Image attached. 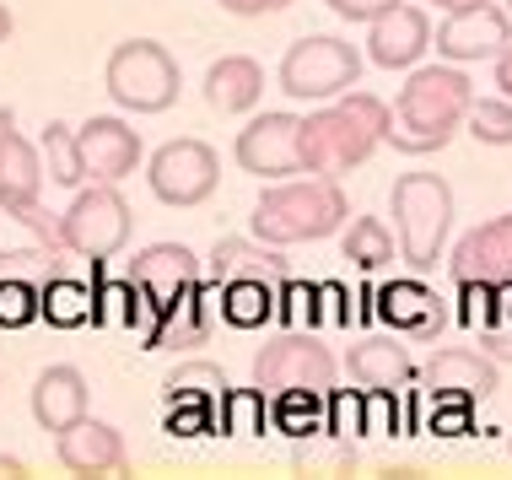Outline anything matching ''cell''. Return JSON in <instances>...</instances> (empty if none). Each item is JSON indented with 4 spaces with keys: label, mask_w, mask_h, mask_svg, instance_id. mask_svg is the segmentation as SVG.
I'll return each instance as SVG.
<instances>
[{
    "label": "cell",
    "mask_w": 512,
    "mask_h": 480,
    "mask_svg": "<svg viewBox=\"0 0 512 480\" xmlns=\"http://www.w3.org/2000/svg\"><path fill=\"white\" fill-rule=\"evenodd\" d=\"M345 373H351L362 389H378V394H399L405 383H415V362L410 351L389 335H367L345 351Z\"/></svg>",
    "instance_id": "603a6c76"
},
{
    "label": "cell",
    "mask_w": 512,
    "mask_h": 480,
    "mask_svg": "<svg viewBox=\"0 0 512 480\" xmlns=\"http://www.w3.org/2000/svg\"><path fill=\"white\" fill-rule=\"evenodd\" d=\"M507 6H512V0H507ZM507 17H512V11H507Z\"/></svg>",
    "instance_id": "ab89813d"
},
{
    "label": "cell",
    "mask_w": 512,
    "mask_h": 480,
    "mask_svg": "<svg viewBox=\"0 0 512 480\" xmlns=\"http://www.w3.org/2000/svg\"><path fill=\"white\" fill-rule=\"evenodd\" d=\"M389 103L372 92H340L318 114L302 119V173L313 178H340L383 146Z\"/></svg>",
    "instance_id": "7a4b0ae2"
},
{
    "label": "cell",
    "mask_w": 512,
    "mask_h": 480,
    "mask_svg": "<svg viewBox=\"0 0 512 480\" xmlns=\"http://www.w3.org/2000/svg\"><path fill=\"white\" fill-rule=\"evenodd\" d=\"M372 303H378V319H383V324H394V335L437 340L442 329H448V308H442V297H437L421 276L378 286V297H372Z\"/></svg>",
    "instance_id": "d6986e66"
},
{
    "label": "cell",
    "mask_w": 512,
    "mask_h": 480,
    "mask_svg": "<svg viewBox=\"0 0 512 480\" xmlns=\"http://www.w3.org/2000/svg\"><path fill=\"white\" fill-rule=\"evenodd\" d=\"M464 130L480 146H512V98H469Z\"/></svg>",
    "instance_id": "f546056e"
},
{
    "label": "cell",
    "mask_w": 512,
    "mask_h": 480,
    "mask_svg": "<svg viewBox=\"0 0 512 480\" xmlns=\"http://www.w3.org/2000/svg\"><path fill=\"white\" fill-rule=\"evenodd\" d=\"M469 98H475V87H469V76L459 65H415L410 81L399 87V103L389 108L383 141L405 157L442 152L459 135Z\"/></svg>",
    "instance_id": "6da1fadb"
},
{
    "label": "cell",
    "mask_w": 512,
    "mask_h": 480,
    "mask_svg": "<svg viewBox=\"0 0 512 480\" xmlns=\"http://www.w3.org/2000/svg\"><path fill=\"white\" fill-rule=\"evenodd\" d=\"M232 383L221 373L216 362H178L168 378H162V394H168V405H221V394H227Z\"/></svg>",
    "instance_id": "d4e9b609"
},
{
    "label": "cell",
    "mask_w": 512,
    "mask_h": 480,
    "mask_svg": "<svg viewBox=\"0 0 512 480\" xmlns=\"http://www.w3.org/2000/svg\"><path fill=\"white\" fill-rule=\"evenodd\" d=\"M124 281L135 286V297L157 313L162 303H173L178 292H189L195 281H205L195 249H184V243H151L130 259V270H124Z\"/></svg>",
    "instance_id": "9a60e30c"
},
{
    "label": "cell",
    "mask_w": 512,
    "mask_h": 480,
    "mask_svg": "<svg viewBox=\"0 0 512 480\" xmlns=\"http://www.w3.org/2000/svg\"><path fill=\"white\" fill-rule=\"evenodd\" d=\"M286 98L297 103H329L340 92H351L362 81V54L356 44H345L335 33H308L281 54V71H275Z\"/></svg>",
    "instance_id": "52a82bcc"
},
{
    "label": "cell",
    "mask_w": 512,
    "mask_h": 480,
    "mask_svg": "<svg viewBox=\"0 0 512 480\" xmlns=\"http://www.w3.org/2000/svg\"><path fill=\"white\" fill-rule=\"evenodd\" d=\"M38 281H0V329H22L38 319Z\"/></svg>",
    "instance_id": "4dcf8cb0"
},
{
    "label": "cell",
    "mask_w": 512,
    "mask_h": 480,
    "mask_svg": "<svg viewBox=\"0 0 512 480\" xmlns=\"http://www.w3.org/2000/svg\"><path fill=\"white\" fill-rule=\"evenodd\" d=\"M211 286L195 281L189 292H178L173 303H162L146 324V346L151 351H178V346H205L216 329V303H205Z\"/></svg>",
    "instance_id": "ffe728a7"
},
{
    "label": "cell",
    "mask_w": 512,
    "mask_h": 480,
    "mask_svg": "<svg viewBox=\"0 0 512 480\" xmlns=\"http://www.w3.org/2000/svg\"><path fill=\"white\" fill-rule=\"evenodd\" d=\"M232 157H238L243 173L254 178H297L302 173V119L297 114H259L248 119L232 141Z\"/></svg>",
    "instance_id": "8fae6325"
},
{
    "label": "cell",
    "mask_w": 512,
    "mask_h": 480,
    "mask_svg": "<svg viewBox=\"0 0 512 480\" xmlns=\"http://www.w3.org/2000/svg\"><path fill=\"white\" fill-rule=\"evenodd\" d=\"M103 87L124 114H168L184 87V71L157 38H124L103 65Z\"/></svg>",
    "instance_id": "5b68a950"
},
{
    "label": "cell",
    "mask_w": 512,
    "mask_h": 480,
    "mask_svg": "<svg viewBox=\"0 0 512 480\" xmlns=\"http://www.w3.org/2000/svg\"><path fill=\"white\" fill-rule=\"evenodd\" d=\"M340 254L356 270H383V265H394V232L383 227V216H356L340 238Z\"/></svg>",
    "instance_id": "4316f807"
},
{
    "label": "cell",
    "mask_w": 512,
    "mask_h": 480,
    "mask_svg": "<svg viewBox=\"0 0 512 480\" xmlns=\"http://www.w3.org/2000/svg\"><path fill=\"white\" fill-rule=\"evenodd\" d=\"M340 378V362L335 351L324 346L318 335H297V329H286V335H270L265 346L254 351V389L265 394H286V389H313V394H329Z\"/></svg>",
    "instance_id": "9c48e42d"
},
{
    "label": "cell",
    "mask_w": 512,
    "mask_h": 480,
    "mask_svg": "<svg viewBox=\"0 0 512 480\" xmlns=\"http://www.w3.org/2000/svg\"><path fill=\"white\" fill-rule=\"evenodd\" d=\"M426 6H437V11H459V6H480V0H426Z\"/></svg>",
    "instance_id": "8d00e7d4"
},
{
    "label": "cell",
    "mask_w": 512,
    "mask_h": 480,
    "mask_svg": "<svg viewBox=\"0 0 512 480\" xmlns=\"http://www.w3.org/2000/svg\"><path fill=\"white\" fill-rule=\"evenodd\" d=\"M216 297H221L216 313L238 329H254V324L275 319V292L265 281H227V286H216Z\"/></svg>",
    "instance_id": "83f0119b"
},
{
    "label": "cell",
    "mask_w": 512,
    "mask_h": 480,
    "mask_svg": "<svg viewBox=\"0 0 512 480\" xmlns=\"http://www.w3.org/2000/svg\"><path fill=\"white\" fill-rule=\"evenodd\" d=\"M448 265H453V281H480V286L512 281V211L491 216L475 232H464Z\"/></svg>",
    "instance_id": "44dd1931"
},
{
    "label": "cell",
    "mask_w": 512,
    "mask_h": 480,
    "mask_svg": "<svg viewBox=\"0 0 512 480\" xmlns=\"http://www.w3.org/2000/svg\"><path fill=\"white\" fill-rule=\"evenodd\" d=\"M248 222H254V238L292 249V243H318L340 232L351 222V200H345L340 178H275Z\"/></svg>",
    "instance_id": "3957f363"
},
{
    "label": "cell",
    "mask_w": 512,
    "mask_h": 480,
    "mask_svg": "<svg viewBox=\"0 0 512 480\" xmlns=\"http://www.w3.org/2000/svg\"><path fill=\"white\" fill-rule=\"evenodd\" d=\"M38 319H49L54 329H76L92 319V286L71 281L60 270V276L44 281V292H38Z\"/></svg>",
    "instance_id": "484cf974"
},
{
    "label": "cell",
    "mask_w": 512,
    "mask_h": 480,
    "mask_svg": "<svg viewBox=\"0 0 512 480\" xmlns=\"http://www.w3.org/2000/svg\"><path fill=\"white\" fill-rule=\"evenodd\" d=\"M11 27H17V22H11V11L0 6V44H6V38H11Z\"/></svg>",
    "instance_id": "74e56055"
},
{
    "label": "cell",
    "mask_w": 512,
    "mask_h": 480,
    "mask_svg": "<svg viewBox=\"0 0 512 480\" xmlns=\"http://www.w3.org/2000/svg\"><path fill=\"white\" fill-rule=\"evenodd\" d=\"M437 54L453 65H469V60H491V54H502L512 44V17L502 6H491V0H480V6H459L448 11V22L437 27Z\"/></svg>",
    "instance_id": "4fadbf2b"
},
{
    "label": "cell",
    "mask_w": 512,
    "mask_h": 480,
    "mask_svg": "<svg viewBox=\"0 0 512 480\" xmlns=\"http://www.w3.org/2000/svg\"><path fill=\"white\" fill-rule=\"evenodd\" d=\"M205 286H227V281H265L275 297H281V286L297 276L292 259H286L275 243L265 238H216V249L205 254Z\"/></svg>",
    "instance_id": "7c38bea8"
},
{
    "label": "cell",
    "mask_w": 512,
    "mask_h": 480,
    "mask_svg": "<svg viewBox=\"0 0 512 480\" xmlns=\"http://www.w3.org/2000/svg\"><path fill=\"white\" fill-rule=\"evenodd\" d=\"M87 378H81V367L71 362H54L44 373L33 378V394H27V405H33V421L44 432H65L71 421L87 416Z\"/></svg>",
    "instance_id": "7402d4cb"
},
{
    "label": "cell",
    "mask_w": 512,
    "mask_h": 480,
    "mask_svg": "<svg viewBox=\"0 0 512 480\" xmlns=\"http://www.w3.org/2000/svg\"><path fill=\"white\" fill-rule=\"evenodd\" d=\"M453 227V189L442 173H399L394 178V232H399V259L415 276H432L442 238Z\"/></svg>",
    "instance_id": "277c9868"
},
{
    "label": "cell",
    "mask_w": 512,
    "mask_h": 480,
    "mask_svg": "<svg viewBox=\"0 0 512 480\" xmlns=\"http://www.w3.org/2000/svg\"><path fill=\"white\" fill-rule=\"evenodd\" d=\"M216 6L232 17H270V11H286L292 0H216Z\"/></svg>",
    "instance_id": "d6a6232c"
},
{
    "label": "cell",
    "mask_w": 512,
    "mask_h": 480,
    "mask_svg": "<svg viewBox=\"0 0 512 480\" xmlns=\"http://www.w3.org/2000/svg\"><path fill=\"white\" fill-rule=\"evenodd\" d=\"M507 454H512V432H507Z\"/></svg>",
    "instance_id": "f35d334b"
},
{
    "label": "cell",
    "mask_w": 512,
    "mask_h": 480,
    "mask_svg": "<svg viewBox=\"0 0 512 480\" xmlns=\"http://www.w3.org/2000/svg\"><path fill=\"white\" fill-rule=\"evenodd\" d=\"M0 475H6V480H22V475H27V459H17V454H0Z\"/></svg>",
    "instance_id": "d590c367"
},
{
    "label": "cell",
    "mask_w": 512,
    "mask_h": 480,
    "mask_svg": "<svg viewBox=\"0 0 512 480\" xmlns=\"http://www.w3.org/2000/svg\"><path fill=\"white\" fill-rule=\"evenodd\" d=\"M38 157H44V168L54 184L65 189H81L87 178H81V157H76V130L60 125V119H49L44 125V141H38Z\"/></svg>",
    "instance_id": "f1b7e54d"
},
{
    "label": "cell",
    "mask_w": 512,
    "mask_h": 480,
    "mask_svg": "<svg viewBox=\"0 0 512 480\" xmlns=\"http://www.w3.org/2000/svg\"><path fill=\"white\" fill-rule=\"evenodd\" d=\"M480 351L491 362H512V329H480Z\"/></svg>",
    "instance_id": "836d02e7"
},
{
    "label": "cell",
    "mask_w": 512,
    "mask_h": 480,
    "mask_svg": "<svg viewBox=\"0 0 512 480\" xmlns=\"http://www.w3.org/2000/svg\"><path fill=\"white\" fill-rule=\"evenodd\" d=\"M259 92H265V71L248 54H221L211 71H205V103L216 114H248L259 103Z\"/></svg>",
    "instance_id": "cb8c5ba5"
},
{
    "label": "cell",
    "mask_w": 512,
    "mask_h": 480,
    "mask_svg": "<svg viewBox=\"0 0 512 480\" xmlns=\"http://www.w3.org/2000/svg\"><path fill=\"white\" fill-rule=\"evenodd\" d=\"M415 378L432 389V400H442V394H453V400H491L502 389L496 362L486 351H469V346H442Z\"/></svg>",
    "instance_id": "ac0fdd59"
},
{
    "label": "cell",
    "mask_w": 512,
    "mask_h": 480,
    "mask_svg": "<svg viewBox=\"0 0 512 480\" xmlns=\"http://www.w3.org/2000/svg\"><path fill=\"white\" fill-rule=\"evenodd\" d=\"M76 157H81V178L92 184H119L141 168V135L114 114H92L76 130Z\"/></svg>",
    "instance_id": "5bb4252c"
},
{
    "label": "cell",
    "mask_w": 512,
    "mask_h": 480,
    "mask_svg": "<svg viewBox=\"0 0 512 480\" xmlns=\"http://www.w3.org/2000/svg\"><path fill=\"white\" fill-rule=\"evenodd\" d=\"M335 17H345V22H372V17H383L389 6H399V0H324Z\"/></svg>",
    "instance_id": "1f68e13d"
},
{
    "label": "cell",
    "mask_w": 512,
    "mask_h": 480,
    "mask_svg": "<svg viewBox=\"0 0 512 480\" xmlns=\"http://www.w3.org/2000/svg\"><path fill=\"white\" fill-rule=\"evenodd\" d=\"M130 232H135L130 200H124L114 184L76 189L71 211L60 216V243H65V254H76V259H92V265H103V259L124 254V243H130Z\"/></svg>",
    "instance_id": "ba28073f"
},
{
    "label": "cell",
    "mask_w": 512,
    "mask_h": 480,
    "mask_svg": "<svg viewBox=\"0 0 512 480\" xmlns=\"http://www.w3.org/2000/svg\"><path fill=\"white\" fill-rule=\"evenodd\" d=\"M146 184H151V195H157L162 205L189 211V205H200V200L216 195L221 157H216V146L195 141V135H178V141H168V146H157V152H151Z\"/></svg>",
    "instance_id": "30bf717a"
},
{
    "label": "cell",
    "mask_w": 512,
    "mask_h": 480,
    "mask_svg": "<svg viewBox=\"0 0 512 480\" xmlns=\"http://www.w3.org/2000/svg\"><path fill=\"white\" fill-rule=\"evenodd\" d=\"M54 454H60V464L71 475H124L130 470L119 427H108L98 416H81L65 432H54Z\"/></svg>",
    "instance_id": "2e32d148"
},
{
    "label": "cell",
    "mask_w": 512,
    "mask_h": 480,
    "mask_svg": "<svg viewBox=\"0 0 512 480\" xmlns=\"http://www.w3.org/2000/svg\"><path fill=\"white\" fill-rule=\"evenodd\" d=\"M496 60V87H502V98H512V44L502 54H491Z\"/></svg>",
    "instance_id": "e575fe53"
},
{
    "label": "cell",
    "mask_w": 512,
    "mask_h": 480,
    "mask_svg": "<svg viewBox=\"0 0 512 480\" xmlns=\"http://www.w3.org/2000/svg\"><path fill=\"white\" fill-rule=\"evenodd\" d=\"M426 49H432V22H426L421 6L399 0V6H389L383 17L367 22V54L383 71H410Z\"/></svg>",
    "instance_id": "e0dca14e"
},
{
    "label": "cell",
    "mask_w": 512,
    "mask_h": 480,
    "mask_svg": "<svg viewBox=\"0 0 512 480\" xmlns=\"http://www.w3.org/2000/svg\"><path fill=\"white\" fill-rule=\"evenodd\" d=\"M38 189H44V157H38L33 141L17 135V114L0 108V211L11 222H22L27 232H38L44 249H65L60 243V216H49L38 205Z\"/></svg>",
    "instance_id": "8992f818"
}]
</instances>
